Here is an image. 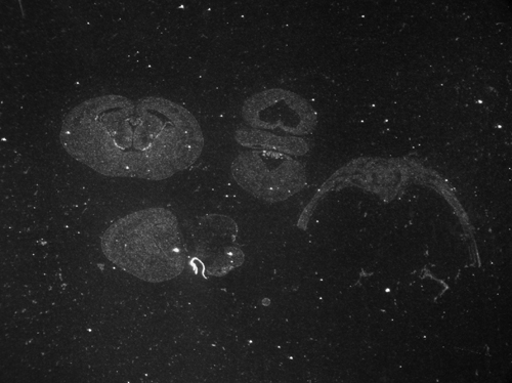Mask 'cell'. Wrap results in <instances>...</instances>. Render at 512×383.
Segmentation results:
<instances>
[{
    "instance_id": "cell-2",
    "label": "cell",
    "mask_w": 512,
    "mask_h": 383,
    "mask_svg": "<svg viewBox=\"0 0 512 383\" xmlns=\"http://www.w3.org/2000/svg\"><path fill=\"white\" fill-rule=\"evenodd\" d=\"M106 258L143 281L173 280L185 270L187 248L172 211L153 207L133 212L112 224L101 240Z\"/></svg>"
},
{
    "instance_id": "cell-3",
    "label": "cell",
    "mask_w": 512,
    "mask_h": 383,
    "mask_svg": "<svg viewBox=\"0 0 512 383\" xmlns=\"http://www.w3.org/2000/svg\"><path fill=\"white\" fill-rule=\"evenodd\" d=\"M189 234L199 260L210 276L222 277L244 262V253L237 243L236 223L220 215L205 216L191 222Z\"/></svg>"
},
{
    "instance_id": "cell-4",
    "label": "cell",
    "mask_w": 512,
    "mask_h": 383,
    "mask_svg": "<svg viewBox=\"0 0 512 383\" xmlns=\"http://www.w3.org/2000/svg\"><path fill=\"white\" fill-rule=\"evenodd\" d=\"M280 157L266 150H252L237 157L232 166L236 182L248 193L264 201L281 199Z\"/></svg>"
},
{
    "instance_id": "cell-1",
    "label": "cell",
    "mask_w": 512,
    "mask_h": 383,
    "mask_svg": "<svg viewBox=\"0 0 512 383\" xmlns=\"http://www.w3.org/2000/svg\"><path fill=\"white\" fill-rule=\"evenodd\" d=\"M66 152L95 172L162 181L192 166L204 138L183 106L163 98L97 97L73 108L60 133Z\"/></svg>"
}]
</instances>
